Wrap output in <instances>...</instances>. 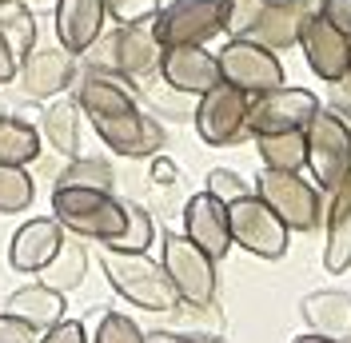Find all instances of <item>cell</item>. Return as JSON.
I'll return each mask as SVG.
<instances>
[{
    "instance_id": "obj_9",
    "label": "cell",
    "mask_w": 351,
    "mask_h": 343,
    "mask_svg": "<svg viewBox=\"0 0 351 343\" xmlns=\"http://www.w3.org/2000/svg\"><path fill=\"white\" fill-rule=\"evenodd\" d=\"M319 96L307 92V88H276V92H263L247 100V132L252 140L256 136H280V132H304L315 112H319Z\"/></svg>"
},
{
    "instance_id": "obj_23",
    "label": "cell",
    "mask_w": 351,
    "mask_h": 343,
    "mask_svg": "<svg viewBox=\"0 0 351 343\" xmlns=\"http://www.w3.org/2000/svg\"><path fill=\"white\" fill-rule=\"evenodd\" d=\"M8 311L21 316L24 323H32L36 331H52L56 323L68 320V303H64V292L48 287V283H24L8 296Z\"/></svg>"
},
{
    "instance_id": "obj_41",
    "label": "cell",
    "mask_w": 351,
    "mask_h": 343,
    "mask_svg": "<svg viewBox=\"0 0 351 343\" xmlns=\"http://www.w3.org/2000/svg\"><path fill=\"white\" fill-rule=\"evenodd\" d=\"M16 56H12V48L4 44V36H0V84H12L16 80Z\"/></svg>"
},
{
    "instance_id": "obj_33",
    "label": "cell",
    "mask_w": 351,
    "mask_h": 343,
    "mask_svg": "<svg viewBox=\"0 0 351 343\" xmlns=\"http://www.w3.org/2000/svg\"><path fill=\"white\" fill-rule=\"evenodd\" d=\"M92 343H144V331L132 316H120V311H104L100 323H96V335Z\"/></svg>"
},
{
    "instance_id": "obj_1",
    "label": "cell",
    "mask_w": 351,
    "mask_h": 343,
    "mask_svg": "<svg viewBox=\"0 0 351 343\" xmlns=\"http://www.w3.org/2000/svg\"><path fill=\"white\" fill-rule=\"evenodd\" d=\"M100 268L108 276L112 292L120 300H128L132 307H144V311H172V307H180V296H176L164 263L152 259L148 252H120L112 244H100Z\"/></svg>"
},
{
    "instance_id": "obj_6",
    "label": "cell",
    "mask_w": 351,
    "mask_h": 343,
    "mask_svg": "<svg viewBox=\"0 0 351 343\" xmlns=\"http://www.w3.org/2000/svg\"><path fill=\"white\" fill-rule=\"evenodd\" d=\"M216 60H219V80L240 88L243 96H263V92H276V88L287 84L280 52L247 40V36H232L216 52Z\"/></svg>"
},
{
    "instance_id": "obj_36",
    "label": "cell",
    "mask_w": 351,
    "mask_h": 343,
    "mask_svg": "<svg viewBox=\"0 0 351 343\" xmlns=\"http://www.w3.org/2000/svg\"><path fill=\"white\" fill-rule=\"evenodd\" d=\"M0 343H40V331L32 323H24L21 316L4 311L0 316Z\"/></svg>"
},
{
    "instance_id": "obj_48",
    "label": "cell",
    "mask_w": 351,
    "mask_h": 343,
    "mask_svg": "<svg viewBox=\"0 0 351 343\" xmlns=\"http://www.w3.org/2000/svg\"><path fill=\"white\" fill-rule=\"evenodd\" d=\"M348 343H351V340H348Z\"/></svg>"
},
{
    "instance_id": "obj_34",
    "label": "cell",
    "mask_w": 351,
    "mask_h": 343,
    "mask_svg": "<svg viewBox=\"0 0 351 343\" xmlns=\"http://www.w3.org/2000/svg\"><path fill=\"white\" fill-rule=\"evenodd\" d=\"M204 192H212L216 200H223V204H236V200H243V196H252L256 188L243 180L240 172L212 168V172H208V184H204Z\"/></svg>"
},
{
    "instance_id": "obj_44",
    "label": "cell",
    "mask_w": 351,
    "mask_h": 343,
    "mask_svg": "<svg viewBox=\"0 0 351 343\" xmlns=\"http://www.w3.org/2000/svg\"><path fill=\"white\" fill-rule=\"evenodd\" d=\"M291 343H343V340H328V335H315V331H307V335H295Z\"/></svg>"
},
{
    "instance_id": "obj_12",
    "label": "cell",
    "mask_w": 351,
    "mask_h": 343,
    "mask_svg": "<svg viewBox=\"0 0 351 343\" xmlns=\"http://www.w3.org/2000/svg\"><path fill=\"white\" fill-rule=\"evenodd\" d=\"M315 12H319V0H267L256 12V21L247 24L243 36L263 44V48H271V52H287V48L300 44L304 24Z\"/></svg>"
},
{
    "instance_id": "obj_4",
    "label": "cell",
    "mask_w": 351,
    "mask_h": 343,
    "mask_svg": "<svg viewBox=\"0 0 351 343\" xmlns=\"http://www.w3.org/2000/svg\"><path fill=\"white\" fill-rule=\"evenodd\" d=\"M160 263L172 279L180 303L188 307H212L216 300V259L208 256L204 248H196L188 236L180 232H164V244H160Z\"/></svg>"
},
{
    "instance_id": "obj_8",
    "label": "cell",
    "mask_w": 351,
    "mask_h": 343,
    "mask_svg": "<svg viewBox=\"0 0 351 343\" xmlns=\"http://www.w3.org/2000/svg\"><path fill=\"white\" fill-rule=\"evenodd\" d=\"M228 224H232V244L252 252L260 259H284L291 244V228L263 204L260 196H243L228 204Z\"/></svg>"
},
{
    "instance_id": "obj_25",
    "label": "cell",
    "mask_w": 351,
    "mask_h": 343,
    "mask_svg": "<svg viewBox=\"0 0 351 343\" xmlns=\"http://www.w3.org/2000/svg\"><path fill=\"white\" fill-rule=\"evenodd\" d=\"M84 276H88V239L68 232L64 248H60L56 259L40 272V283H48V287H56V292L68 296V292H76V287L84 283Z\"/></svg>"
},
{
    "instance_id": "obj_24",
    "label": "cell",
    "mask_w": 351,
    "mask_h": 343,
    "mask_svg": "<svg viewBox=\"0 0 351 343\" xmlns=\"http://www.w3.org/2000/svg\"><path fill=\"white\" fill-rule=\"evenodd\" d=\"M80 104L76 100H52V104L40 112V132L44 140L56 148V156H68V160H76L80 156Z\"/></svg>"
},
{
    "instance_id": "obj_18",
    "label": "cell",
    "mask_w": 351,
    "mask_h": 343,
    "mask_svg": "<svg viewBox=\"0 0 351 343\" xmlns=\"http://www.w3.org/2000/svg\"><path fill=\"white\" fill-rule=\"evenodd\" d=\"M160 80H168L188 96H204L219 84V60L204 44H176V48H164Z\"/></svg>"
},
{
    "instance_id": "obj_21",
    "label": "cell",
    "mask_w": 351,
    "mask_h": 343,
    "mask_svg": "<svg viewBox=\"0 0 351 343\" xmlns=\"http://www.w3.org/2000/svg\"><path fill=\"white\" fill-rule=\"evenodd\" d=\"M351 268V176L328 192V212H324V272L343 276Z\"/></svg>"
},
{
    "instance_id": "obj_42",
    "label": "cell",
    "mask_w": 351,
    "mask_h": 343,
    "mask_svg": "<svg viewBox=\"0 0 351 343\" xmlns=\"http://www.w3.org/2000/svg\"><path fill=\"white\" fill-rule=\"evenodd\" d=\"M144 343H199V340L184 335V331H144Z\"/></svg>"
},
{
    "instance_id": "obj_38",
    "label": "cell",
    "mask_w": 351,
    "mask_h": 343,
    "mask_svg": "<svg viewBox=\"0 0 351 343\" xmlns=\"http://www.w3.org/2000/svg\"><path fill=\"white\" fill-rule=\"evenodd\" d=\"M40 343H88V331L80 320H64V323H56L52 331H44Z\"/></svg>"
},
{
    "instance_id": "obj_11",
    "label": "cell",
    "mask_w": 351,
    "mask_h": 343,
    "mask_svg": "<svg viewBox=\"0 0 351 343\" xmlns=\"http://www.w3.org/2000/svg\"><path fill=\"white\" fill-rule=\"evenodd\" d=\"M92 132L108 144V152L116 156H128V160H152L164 152L168 144V132L164 124L148 116V112H140V108H128V112H116V116H96V120H88Z\"/></svg>"
},
{
    "instance_id": "obj_19",
    "label": "cell",
    "mask_w": 351,
    "mask_h": 343,
    "mask_svg": "<svg viewBox=\"0 0 351 343\" xmlns=\"http://www.w3.org/2000/svg\"><path fill=\"white\" fill-rule=\"evenodd\" d=\"M52 16H56V40L72 56H84L108 24V4L104 0H56Z\"/></svg>"
},
{
    "instance_id": "obj_13",
    "label": "cell",
    "mask_w": 351,
    "mask_h": 343,
    "mask_svg": "<svg viewBox=\"0 0 351 343\" xmlns=\"http://www.w3.org/2000/svg\"><path fill=\"white\" fill-rule=\"evenodd\" d=\"M72 80H76V56L64 44L32 48L16 68V88L28 100H56L60 92H68Z\"/></svg>"
},
{
    "instance_id": "obj_17",
    "label": "cell",
    "mask_w": 351,
    "mask_h": 343,
    "mask_svg": "<svg viewBox=\"0 0 351 343\" xmlns=\"http://www.w3.org/2000/svg\"><path fill=\"white\" fill-rule=\"evenodd\" d=\"M136 80L120 76V72H104V68H88L84 76L76 80V92L72 100L80 104L88 120L96 116H116V112H128V108H140L136 104Z\"/></svg>"
},
{
    "instance_id": "obj_28",
    "label": "cell",
    "mask_w": 351,
    "mask_h": 343,
    "mask_svg": "<svg viewBox=\"0 0 351 343\" xmlns=\"http://www.w3.org/2000/svg\"><path fill=\"white\" fill-rule=\"evenodd\" d=\"M263 168L304 172L307 168V136L304 132H280V136H256Z\"/></svg>"
},
{
    "instance_id": "obj_30",
    "label": "cell",
    "mask_w": 351,
    "mask_h": 343,
    "mask_svg": "<svg viewBox=\"0 0 351 343\" xmlns=\"http://www.w3.org/2000/svg\"><path fill=\"white\" fill-rule=\"evenodd\" d=\"M36 200V184L32 176L16 164H0V212L4 215H16L24 208H32Z\"/></svg>"
},
{
    "instance_id": "obj_3",
    "label": "cell",
    "mask_w": 351,
    "mask_h": 343,
    "mask_svg": "<svg viewBox=\"0 0 351 343\" xmlns=\"http://www.w3.org/2000/svg\"><path fill=\"white\" fill-rule=\"evenodd\" d=\"M252 188H256V196L284 220L291 232H311V228H319V220H324V192H319V184L304 180L300 172L263 168Z\"/></svg>"
},
{
    "instance_id": "obj_20",
    "label": "cell",
    "mask_w": 351,
    "mask_h": 343,
    "mask_svg": "<svg viewBox=\"0 0 351 343\" xmlns=\"http://www.w3.org/2000/svg\"><path fill=\"white\" fill-rule=\"evenodd\" d=\"M164 60V44L156 36L152 21L116 28V72L128 80H152Z\"/></svg>"
},
{
    "instance_id": "obj_32",
    "label": "cell",
    "mask_w": 351,
    "mask_h": 343,
    "mask_svg": "<svg viewBox=\"0 0 351 343\" xmlns=\"http://www.w3.org/2000/svg\"><path fill=\"white\" fill-rule=\"evenodd\" d=\"M196 100L199 96H188V92L172 88L168 80H160V72H156L152 84H148V104H152L156 112H164V116H184V112L196 116Z\"/></svg>"
},
{
    "instance_id": "obj_22",
    "label": "cell",
    "mask_w": 351,
    "mask_h": 343,
    "mask_svg": "<svg viewBox=\"0 0 351 343\" xmlns=\"http://www.w3.org/2000/svg\"><path fill=\"white\" fill-rule=\"evenodd\" d=\"M307 327L315 335H328V340H351V296L339 287H324V292H311L300 303Z\"/></svg>"
},
{
    "instance_id": "obj_45",
    "label": "cell",
    "mask_w": 351,
    "mask_h": 343,
    "mask_svg": "<svg viewBox=\"0 0 351 343\" xmlns=\"http://www.w3.org/2000/svg\"><path fill=\"white\" fill-rule=\"evenodd\" d=\"M196 340H199V343H223L219 335H199V331H196Z\"/></svg>"
},
{
    "instance_id": "obj_40",
    "label": "cell",
    "mask_w": 351,
    "mask_h": 343,
    "mask_svg": "<svg viewBox=\"0 0 351 343\" xmlns=\"http://www.w3.org/2000/svg\"><path fill=\"white\" fill-rule=\"evenodd\" d=\"M319 12H324L339 32L351 36V0H319Z\"/></svg>"
},
{
    "instance_id": "obj_39",
    "label": "cell",
    "mask_w": 351,
    "mask_h": 343,
    "mask_svg": "<svg viewBox=\"0 0 351 343\" xmlns=\"http://www.w3.org/2000/svg\"><path fill=\"white\" fill-rule=\"evenodd\" d=\"M331 112H335V116H343V120L351 124V68L335 80V84H331Z\"/></svg>"
},
{
    "instance_id": "obj_29",
    "label": "cell",
    "mask_w": 351,
    "mask_h": 343,
    "mask_svg": "<svg viewBox=\"0 0 351 343\" xmlns=\"http://www.w3.org/2000/svg\"><path fill=\"white\" fill-rule=\"evenodd\" d=\"M112 184H116V172L100 156H76L56 176V188H96V192H112Z\"/></svg>"
},
{
    "instance_id": "obj_14",
    "label": "cell",
    "mask_w": 351,
    "mask_h": 343,
    "mask_svg": "<svg viewBox=\"0 0 351 343\" xmlns=\"http://www.w3.org/2000/svg\"><path fill=\"white\" fill-rule=\"evenodd\" d=\"M300 48H304L307 68H311L324 84H335V80L351 68V36L339 32L324 12H315V16L304 24Z\"/></svg>"
},
{
    "instance_id": "obj_27",
    "label": "cell",
    "mask_w": 351,
    "mask_h": 343,
    "mask_svg": "<svg viewBox=\"0 0 351 343\" xmlns=\"http://www.w3.org/2000/svg\"><path fill=\"white\" fill-rule=\"evenodd\" d=\"M0 36H4V44L12 48V56L21 64L24 56L36 48V12L24 0H4L0 4Z\"/></svg>"
},
{
    "instance_id": "obj_7",
    "label": "cell",
    "mask_w": 351,
    "mask_h": 343,
    "mask_svg": "<svg viewBox=\"0 0 351 343\" xmlns=\"http://www.w3.org/2000/svg\"><path fill=\"white\" fill-rule=\"evenodd\" d=\"M232 0H172L156 12V36L164 48L176 44H208L212 36L228 32Z\"/></svg>"
},
{
    "instance_id": "obj_16",
    "label": "cell",
    "mask_w": 351,
    "mask_h": 343,
    "mask_svg": "<svg viewBox=\"0 0 351 343\" xmlns=\"http://www.w3.org/2000/svg\"><path fill=\"white\" fill-rule=\"evenodd\" d=\"M184 236L196 248H204L212 259H223L232 252V224H228V204L212 192H196L184 204Z\"/></svg>"
},
{
    "instance_id": "obj_15",
    "label": "cell",
    "mask_w": 351,
    "mask_h": 343,
    "mask_svg": "<svg viewBox=\"0 0 351 343\" xmlns=\"http://www.w3.org/2000/svg\"><path fill=\"white\" fill-rule=\"evenodd\" d=\"M64 228L56 215H36V220H24L21 228L12 232V244H8V263L16 272H28V276H40L44 268L56 259V252L64 248Z\"/></svg>"
},
{
    "instance_id": "obj_2",
    "label": "cell",
    "mask_w": 351,
    "mask_h": 343,
    "mask_svg": "<svg viewBox=\"0 0 351 343\" xmlns=\"http://www.w3.org/2000/svg\"><path fill=\"white\" fill-rule=\"evenodd\" d=\"M52 215L60 220L64 232L96 244H116L128 224L124 200L96 188H52Z\"/></svg>"
},
{
    "instance_id": "obj_43",
    "label": "cell",
    "mask_w": 351,
    "mask_h": 343,
    "mask_svg": "<svg viewBox=\"0 0 351 343\" xmlns=\"http://www.w3.org/2000/svg\"><path fill=\"white\" fill-rule=\"evenodd\" d=\"M152 180L156 184H172L176 180V164L164 160V156H152Z\"/></svg>"
},
{
    "instance_id": "obj_37",
    "label": "cell",
    "mask_w": 351,
    "mask_h": 343,
    "mask_svg": "<svg viewBox=\"0 0 351 343\" xmlns=\"http://www.w3.org/2000/svg\"><path fill=\"white\" fill-rule=\"evenodd\" d=\"M263 8V0H232V21H228V32L232 36H243L247 24L256 21V12Z\"/></svg>"
},
{
    "instance_id": "obj_31",
    "label": "cell",
    "mask_w": 351,
    "mask_h": 343,
    "mask_svg": "<svg viewBox=\"0 0 351 343\" xmlns=\"http://www.w3.org/2000/svg\"><path fill=\"white\" fill-rule=\"evenodd\" d=\"M124 208H128V224H124V236L116 239L112 248H120V252H148L156 239L152 215L144 212L140 204H128V200H124Z\"/></svg>"
},
{
    "instance_id": "obj_47",
    "label": "cell",
    "mask_w": 351,
    "mask_h": 343,
    "mask_svg": "<svg viewBox=\"0 0 351 343\" xmlns=\"http://www.w3.org/2000/svg\"><path fill=\"white\" fill-rule=\"evenodd\" d=\"M263 4H267V0H263Z\"/></svg>"
},
{
    "instance_id": "obj_26",
    "label": "cell",
    "mask_w": 351,
    "mask_h": 343,
    "mask_svg": "<svg viewBox=\"0 0 351 343\" xmlns=\"http://www.w3.org/2000/svg\"><path fill=\"white\" fill-rule=\"evenodd\" d=\"M40 160V132L21 116H0V164L28 168Z\"/></svg>"
},
{
    "instance_id": "obj_10",
    "label": "cell",
    "mask_w": 351,
    "mask_h": 343,
    "mask_svg": "<svg viewBox=\"0 0 351 343\" xmlns=\"http://www.w3.org/2000/svg\"><path fill=\"white\" fill-rule=\"evenodd\" d=\"M247 100L252 96H243L240 88L223 84V80L212 92H204L196 100V116H192L199 140L212 148H232V144L247 140L252 136L247 132Z\"/></svg>"
},
{
    "instance_id": "obj_35",
    "label": "cell",
    "mask_w": 351,
    "mask_h": 343,
    "mask_svg": "<svg viewBox=\"0 0 351 343\" xmlns=\"http://www.w3.org/2000/svg\"><path fill=\"white\" fill-rule=\"evenodd\" d=\"M104 4H108V21H116V28L156 21V12L164 8V0H104Z\"/></svg>"
},
{
    "instance_id": "obj_46",
    "label": "cell",
    "mask_w": 351,
    "mask_h": 343,
    "mask_svg": "<svg viewBox=\"0 0 351 343\" xmlns=\"http://www.w3.org/2000/svg\"><path fill=\"white\" fill-rule=\"evenodd\" d=\"M0 4H4V0H0Z\"/></svg>"
},
{
    "instance_id": "obj_5",
    "label": "cell",
    "mask_w": 351,
    "mask_h": 343,
    "mask_svg": "<svg viewBox=\"0 0 351 343\" xmlns=\"http://www.w3.org/2000/svg\"><path fill=\"white\" fill-rule=\"evenodd\" d=\"M307 136V168L319 192H335L351 176V124L331 108H319L315 120L304 128Z\"/></svg>"
}]
</instances>
